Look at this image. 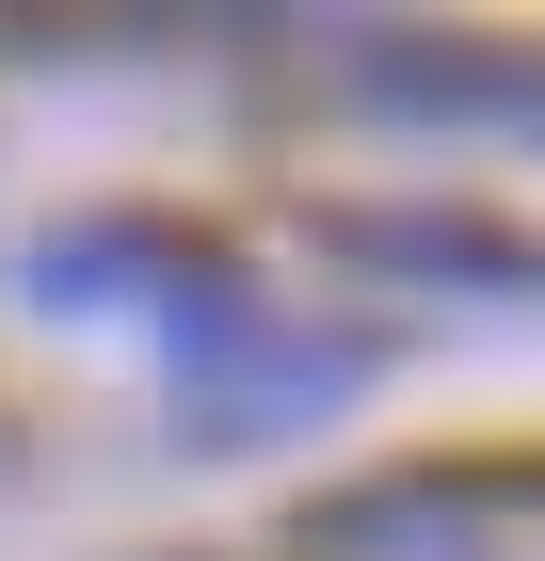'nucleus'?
<instances>
[{
	"instance_id": "1",
	"label": "nucleus",
	"mask_w": 545,
	"mask_h": 561,
	"mask_svg": "<svg viewBox=\"0 0 545 561\" xmlns=\"http://www.w3.org/2000/svg\"><path fill=\"white\" fill-rule=\"evenodd\" d=\"M177 433L193 449H257V433H305L337 401L370 386V337H337V321H273V305L225 273L209 305H177Z\"/></svg>"
},
{
	"instance_id": "2",
	"label": "nucleus",
	"mask_w": 545,
	"mask_h": 561,
	"mask_svg": "<svg viewBox=\"0 0 545 561\" xmlns=\"http://www.w3.org/2000/svg\"><path fill=\"white\" fill-rule=\"evenodd\" d=\"M33 289L48 305H161V321H177V305L225 289V257L177 241V225H48V241H33Z\"/></svg>"
},
{
	"instance_id": "3",
	"label": "nucleus",
	"mask_w": 545,
	"mask_h": 561,
	"mask_svg": "<svg viewBox=\"0 0 545 561\" xmlns=\"http://www.w3.org/2000/svg\"><path fill=\"white\" fill-rule=\"evenodd\" d=\"M353 81H370L385 113H433V129H545V65H513V48L385 33V48H353Z\"/></svg>"
},
{
	"instance_id": "4",
	"label": "nucleus",
	"mask_w": 545,
	"mask_h": 561,
	"mask_svg": "<svg viewBox=\"0 0 545 561\" xmlns=\"http://www.w3.org/2000/svg\"><path fill=\"white\" fill-rule=\"evenodd\" d=\"M337 257H370V273H481V289H513L530 241L481 225V209H337Z\"/></svg>"
}]
</instances>
